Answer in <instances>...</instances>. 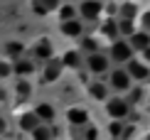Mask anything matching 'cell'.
<instances>
[{"mask_svg": "<svg viewBox=\"0 0 150 140\" xmlns=\"http://www.w3.org/2000/svg\"><path fill=\"white\" fill-rule=\"evenodd\" d=\"M106 84L113 93H121V96H126L130 88L135 86V81L130 79V74L126 71V66H116L108 71V79H106Z\"/></svg>", "mask_w": 150, "mask_h": 140, "instance_id": "1", "label": "cell"}, {"mask_svg": "<svg viewBox=\"0 0 150 140\" xmlns=\"http://www.w3.org/2000/svg\"><path fill=\"white\" fill-rule=\"evenodd\" d=\"M130 113H133V106L128 103L126 96H121V93L108 96V101H106V116H108V120H128Z\"/></svg>", "mask_w": 150, "mask_h": 140, "instance_id": "2", "label": "cell"}, {"mask_svg": "<svg viewBox=\"0 0 150 140\" xmlns=\"http://www.w3.org/2000/svg\"><path fill=\"white\" fill-rule=\"evenodd\" d=\"M108 57H111V62H113L116 66H126L128 62L135 57V49L130 47V42L126 40V37H118V40L111 42V47H108Z\"/></svg>", "mask_w": 150, "mask_h": 140, "instance_id": "3", "label": "cell"}, {"mask_svg": "<svg viewBox=\"0 0 150 140\" xmlns=\"http://www.w3.org/2000/svg\"><path fill=\"white\" fill-rule=\"evenodd\" d=\"M86 69H89V74H93V76H103V74H108L111 69V57L106 54V52H93V54H86Z\"/></svg>", "mask_w": 150, "mask_h": 140, "instance_id": "4", "label": "cell"}, {"mask_svg": "<svg viewBox=\"0 0 150 140\" xmlns=\"http://www.w3.org/2000/svg\"><path fill=\"white\" fill-rule=\"evenodd\" d=\"M103 15V3L101 0H81L79 3V17L84 22H96Z\"/></svg>", "mask_w": 150, "mask_h": 140, "instance_id": "5", "label": "cell"}, {"mask_svg": "<svg viewBox=\"0 0 150 140\" xmlns=\"http://www.w3.org/2000/svg\"><path fill=\"white\" fill-rule=\"evenodd\" d=\"M126 71L130 74V79L135 81V84H143V81L150 79V64L145 59H140V57H133V59L126 64Z\"/></svg>", "mask_w": 150, "mask_h": 140, "instance_id": "6", "label": "cell"}, {"mask_svg": "<svg viewBox=\"0 0 150 140\" xmlns=\"http://www.w3.org/2000/svg\"><path fill=\"white\" fill-rule=\"evenodd\" d=\"M89 108L86 106H71L67 108V123L74 125V128H84V125H89Z\"/></svg>", "mask_w": 150, "mask_h": 140, "instance_id": "7", "label": "cell"}, {"mask_svg": "<svg viewBox=\"0 0 150 140\" xmlns=\"http://www.w3.org/2000/svg\"><path fill=\"white\" fill-rule=\"evenodd\" d=\"M59 30L69 40H81L84 37V20L76 17V20H69V22H59Z\"/></svg>", "mask_w": 150, "mask_h": 140, "instance_id": "8", "label": "cell"}, {"mask_svg": "<svg viewBox=\"0 0 150 140\" xmlns=\"http://www.w3.org/2000/svg\"><path fill=\"white\" fill-rule=\"evenodd\" d=\"M86 88H89V96H91L93 101H98V103H106L108 96H111V88H108L106 81H89Z\"/></svg>", "mask_w": 150, "mask_h": 140, "instance_id": "9", "label": "cell"}, {"mask_svg": "<svg viewBox=\"0 0 150 140\" xmlns=\"http://www.w3.org/2000/svg\"><path fill=\"white\" fill-rule=\"evenodd\" d=\"M140 5L135 0H121L118 3V17H126V20H135L138 22V15H140Z\"/></svg>", "mask_w": 150, "mask_h": 140, "instance_id": "10", "label": "cell"}, {"mask_svg": "<svg viewBox=\"0 0 150 140\" xmlns=\"http://www.w3.org/2000/svg\"><path fill=\"white\" fill-rule=\"evenodd\" d=\"M128 42H130V47L135 49V54H138V52L143 54V52L150 47V32H145V30H140V27H138L133 35L128 37Z\"/></svg>", "mask_w": 150, "mask_h": 140, "instance_id": "11", "label": "cell"}, {"mask_svg": "<svg viewBox=\"0 0 150 140\" xmlns=\"http://www.w3.org/2000/svg\"><path fill=\"white\" fill-rule=\"evenodd\" d=\"M62 59L57 62V59H49L47 64H45V71H42V81L45 84H52V81H57L59 76H62Z\"/></svg>", "mask_w": 150, "mask_h": 140, "instance_id": "12", "label": "cell"}, {"mask_svg": "<svg viewBox=\"0 0 150 140\" xmlns=\"http://www.w3.org/2000/svg\"><path fill=\"white\" fill-rule=\"evenodd\" d=\"M98 32H101V37H106V40H118V17H106V20L98 25Z\"/></svg>", "mask_w": 150, "mask_h": 140, "instance_id": "13", "label": "cell"}, {"mask_svg": "<svg viewBox=\"0 0 150 140\" xmlns=\"http://www.w3.org/2000/svg\"><path fill=\"white\" fill-rule=\"evenodd\" d=\"M52 49H54L52 42H49L47 37H42V40L32 47V54L37 57V59H42V62H49V59H52Z\"/></svg>", "mask_w": 150, "mask_h": 140, "instance_id": "14", "label": "cell"}, {"mask_svg": "<svg viewBox=\"0 0 150 140\" xmlns=\"http://www.w3.org/2000/svg\"><path fill=\"white\" fill-rule=\"evenodd\" d=\"M17 123H20V130H25V133H32L37 125L42 123L40 118H37V113L35 111H27V113H22L20 116V120H17Z\"/></svg>", "mask_w": 150, "mask_h": 140, "instance_id": "15", "label": "cell"}, {"mask_svg": "<svg viewBox=\"0 0 150 140\" xmlns=\"http://www.w3.org/2000/svg\"><path fill=\"white\" fill-rule=\"evenodd\" d=\"M12 74H17L20 79H27L30 74H35V62H30V59H17L15 64H12Z\"/></svg>", "mask_w": 150, "mask_h": 140, "instance_id": "16", "label": "cell"}, {"mask_svg": "<svg viewBox=\"0 0 150 140\" xmlns=\"http://www.w3.org/2000/svg\"><path fill=\"white\" fill-rule=\"evenodd\" d=\"M35 113H37V118H40L42 123H52L54 116H57L52 103H37V106H35Z\"/></svg>", "mask_w": 150, "mask_h": 140, "instance_id": "17", "label": "cell"}, {"mask_svg": "<svg viewBox=\"0 0 150 140\" xmlns=\"http://www.w3.org/2000/svg\"><path fill=\"white\" fill-rule=\"evenodd\" d=\"M79 17V8L74 3H62L59 8V22H69V20H76Z\"/></svg>", "mask_w": 150, "mask_h": 140, "instance_id": "18", "label": "cell"}, {"mask_svg": "<svg viewBox=\"0 0 150 140\" xmlns=\"http://www.w3.org/2000/svg\"><path fill=\"white\" fill-rule=\"evenodd\" d=\"M62 64L69 66V69H79L81 66V52L79 49H67L64 57H62Z\"/></svg>", "mask_w": 150, "mask_h": 140, "instance_id": "19", "label": "cell"}, {"mask_svg": "<svg viewBox=\"0 0 150 140\" xmlns=\"http://www.w3.org/2000/svg\"><path fill=\"white\" fill-rule=\"evenodd\" d=\"M106 130H108V138H111V140H123V130H126V120H108Z\"/></svg>", "mask_w": 150, "mask_h": 140, "instance_id": "20", "label": "cell"}, {"mask_svg": "<svg viewBox=\"0 0 150 140\" xmlns=\"http://www.w3.org/2000/svg\"><path fill=\"white\" fill-rule=\"evenodd\" d=\"M135 30H138V22H135V20H126V17H118V35H121V37H126V40H128V37L133 35Z\"/></svg>", "mask_w": 150, "mask_h": 140, "instance_id": "21", "label": "cell"}, {"mask_svg": "<svg viewBox=\"0 0 150 140\" xmlns=\"http://www.w3.org/2000/svg\"><path fill=\"white\" fill-rule=\"evenodd\" d=\"M145 96H148V93H145V88H143V86H138V84H135V86L126 93V98H128V103H130V106L143 103V101H145Z\"/></svg>", "mask_w": 150, "mask_h": 140, "instance_id": "22", "label": "cell"}, {"mask_svg": "<svg viewBox=\"0 0 150 140\" xmlns=\"http://www.w3.org/2000/svg\"><path fill=\"white\" fill-rule=\"evenodd\" d=\"M79 52H89V54L101 52V47H98V40H96V37L84 35V37H81V49H79Z\"/></svg>", "mask_w": 150, "mask_h": 140, "instance_id": "23", "label": "cell"}, {"mask_svg": "<svg viewBox=\"0 0 150 140\" xmlns=\"http://www.w3.org/2000/svg\"><path fill=\"white\" fill-rule=\"evenodd\" d=\"M22 52H25V47H22L20 42H8V44H5V54H8L10 59H15V62L22 59V57H20Z\"/></svg>", "mask_w": 150, "mask_h": 140, "instance_id": "24", "label": "cell"}, {"mask_svg": "<svg viewBox=\"0 0 150 140\" xmlns=\"http://www.w3.org/2000/svg\"><path fill=\"white\" fill-rule=\"evenodd\" d=\"M52 128H47V123H40L37 128L32 130V140H52Z\"/></svg>", "mask_w": 150, "mask_h": 140, "instance_id": "25", "label": "cell"}, {"mask_svg": "<svg viewBox=\"0 0 150 140\" xmlns=\"http://www.w3.org/2000/svg\"><path fill=\"white\" fill-rule=\"evenodd\" d=\"M15 91H17V96H20V98H30V93H32V84H30L27 79H20L15 84Z\"/></svg>", "mask_w": 150, "mask_h": 140, "instance_id": "26", "label": "cell"}, {"mask_svg": "<svg viewBox=\"0 0 150 140\" xmlns=\"http://www.w3.org/2000/svg\"><path fill=\"white\" fill-rule=\"evenodd\" d=\"M138 27L145 30V32H150V8L140 10V15H138Z\"/></svg>", "mask_w": 150, "mask_h": 140, "instance_id": "27", "label": "cell"}, {"mask_svg": "<svg viewBox=\"0 0 150 140\" xmlns=\"http://www.w3.org/2000/svg\"><path fill=\"white\" fill-rule=\"evenodd\" d=\"M84 140H98V128L96 125H84Z\"/></svg>", "mask_w": 150, "mask_h": 140, "instance_id": "28", "label": "cell"}, {"mask_svg": "<svg viewBox=\"0 0 150 140\" xmlns=\"http://www.w3.org/2000/svg\"><path fill=\"white\" fill-rule=\"evenodd\" d=\"M40 3L47 8V12H52V10H59V8H62V0H40Z\"/></svg>", "mask_w": 150, "mask_h": 140, "instance_id": "29", "label": "cell"}, {"mask_svg": "<svg viewBox=\"0 0 150 140\" xmlns=\"http://www.w3.org/2000/svg\"><path fill=\"white\" fill-rule=\"evenodd\" d=\"M10 74H12V64L10 62H0V79H5Z\"/></svg>", "mask_w": 150, "mask_h": 140, "instance_id": "30", "label": "cell"}, {"mask_svg": "<svg viewBox=\"0 0 150 140\" xmlns=\"http://www.w3.org/2000/svg\"><path fill=\"white\" fill-rule=\"evenodd\" d=\"M32 10H35V15H40V17H45V15H47V8L40 3V0H35V3H32Z\"/></svg>", "mask_w": 150, "mask_h": 140, "instance_id": "31", "label": "cell"}, {"mask_svg": "<svg viewBox=\"0 0 150 140\" xmlns=\"http://www.w3.org/2000/svg\"><path fill=\"white\" fill-rule=\"evenodd\" d=\"M5 130H8V123H5V118H3V116H0V135H3V133H5Z\"/></svg>", "mask_w": 150, "mask_h": 140, "instance_id": "32", "label": "cell"}, {"mask_svg": "<svg viewBox=\"0 0 150 140\" xmlns=\"http://www.w3.org/2000/svg\"><path fill=\"white\" fill-rule=\"evenodd\" d=\"M143 59H145V62H148V64H150V47L145 49V52H143Z\"/></svg>", "mask_w": 150, "mask_h": 140, "instance_id": "33", "label": "cell"}, {"mask_svg": "<svg viewBox=\"0 0 150 140\" xmlns=\"http://www.w3.org/2000/svg\"><path fill=\"white\" fill-rule=\"evenodd\" d=\"M5 98H8V91H5V88L0 86V101H5Z\"/></svg>", "mask_w": 150, "mask_h": 140, "instance_id": "34", "label": "cell"}, {"mask_svg": "<svg viewBox=\"0 0 150 140\" xmlns=\"http://www.w3.org/2000/svg\"><path fill=\"white\" fill-rule=\"evenodd\" d=\"M145 106H148V111H150V91H148V96H145Z\"/></svg>", "mask_w": 150, "mask_h": 140, "instance_id": "35", "label": "cell"}, {"mask_svg": "<svg viewBox=\"0 0 150 140\" xmlns=\"http://www.w3.org/2000/svg\"><path fill=\"white\" fill-rule=\"evenodd\" d=\"M143 140H150V133H145V135H143Z\"/></svg>", "mask_w": 150, "mask_h": 140, "instance_id": "36", "label": "cell"}, {"mask_svg": "<svg viewBox=\"0 0 150 140\" xmlns=\"http://www.w3.org/2000/svg\"><path fill=\"white\" fill-rule=\"evenodd\" d=\"M69 3H81V0H69Z\"/></svg>", "mask_w": 150, "mask_h": 140, "instance_id": "37", "label": "cell"}, {"mask_svg": "<svg viewBox=\"0 0 150 140\" xmlns=\"http://www.w3.org/2000/svg\"><path fill=\"white\" fill-rule=\"evenodd\" d=\"M101 3H108V0H101Z\"/></svg>", "mask_w": 150, "mask_h": 140, "instance_id": "38", "label": "cell"}]
</instances>
